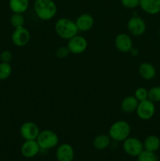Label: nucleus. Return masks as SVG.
Returning <instances> with one entry per match:
<instances>
[{
  "instance_id": "6",
  "label": "nucleus",
  "mask_w": 160,
  "mask_h": 161,
  "mask_svg": "<svg viewBox=\"0 0 160 161\" xmlns=\"http://www.w3.org/2000/svg\"><path fill=\"white\" fill-rule=\"evenodd\" d=\"M122 149L127 155L133 157H137L144 149V145L141 140L130 136L122 142Z\"/></svg>"
},
{
  "instance_id": "28",
  "label": "nucleus",
  "mask_w": 160,
  "mask_h": 161,
  "mask_svg": "<svg viewBox=\"0 0 160 161\" xmlns=\"http://www.w3.org/2000/svg\"><path fill=\"white\" fill-rule=\"evenodd\" d=\"M0 60L1 62L9 63L13 60V53L9 50H3L0 53Z\"/></svg>"
},
{
  "instance_id": "17",
  "label": "nucleus",
  "mask_w": 160,
  "mask_h": 161,
  "mask_svg": "<svg viewBox=\"0 0 160 161\" xmlns=\"http://www.w3.org/2000/svg\"><path fill=\"white\" fill-rule=\"evenodd\" d=\"M140 76L145 80H151L156 75V69L155 66L148 62L141 63L138 68Z\"/></svg>"
},
{
  "instance_id": "25",
  "label": "nucleus",
  "mask_w": 160,
  "mask_h": 161,
  "mask_svg": "<svg viewBox=\"0 0 160 161\" xmlns=\"http://www.w3.org/2000/svg\"><path fill=\"white\" fill-rule=\"evenodd\" d=\"M134 97L137 99L139 102L148 99V91L143 86H140L135 90Z\"/></svg>"
},
{
  "instance_id": "27",
  "label": "nucleus",
  "mask_w": 160,
  "mask_h": 161,
  "mask_svg": "<svg viewBox=\"0 0 160 161\" xmlns=\"http://www.w3.org/2000/svg\"><path fill=\"white\" fill-rule=\"evenodd\" d=\"M121 4L126 9H135L138 7L140 0H120Z\"/></svg>"
},
{
  "instance_id": "14",
  "label": "nucleus",
  "mask_w": 160,
  "mask_h": 161,
  "mask_svg": "<svg viewBox=\"0 0 160 161\" xmlns=\"http://www.w3.org/2000/svg\"><path fill=\"white\" fill-rule=\"evenodd\" d=\"M75 24L78 31L86 32L92 29L94 25V18L89 14H83L77 17Z\"/></svg>"
},
{
  "instance_id": "4",
  "label": "nucleus",
  "mask_w": 160,
  "mask_h": 161,
  "mask_svg": "<svg viewBox=\"0 0 160 161\" xmlns=\"http://www.w3.org/2000/svg\"><path fill=\"white\" fill-rule=\"evenodd\" d=\"M41 150H49L56 147L59 144V137L52 130H43L39 132L36 138Z\"/></svg>"
},
{
  "instance_id": "22",
  "label": "nucleus",
  "mask_w": 160,
  "mask_h": 161,
  "mask_svg": "<svg viewBox=\"0 0 160 161\" xmlns=\"http://www.w3.org/2000/svg\"><path fill=\"white\" fill-rule=\"evenodd\" d=\"M136 157L137 161H158V157L155 153L150 152L145 149H144Z\"/></svg>"
},
{
  "instance_id": "16",
  "label": "nucleus",
  "mask_w": 160,
  "mask_h": 161,
  "mask_svg": "<svg viewBox=\"0 0 160 161\" xmlns=\"http://www.w3.org/2000/svg\"><path fill=\"white\" fill-rule=\"evenodd\" d=\"M138 104H139V102L134 97V95H129L122 99L120 107L123 113L131 114L136 112Z\"/></svg>"
},
{
  "instance_id": "26",
  "label": "nucleus",
  "mask_w": 160,
  "mask_h": 161,
  "mask_svg": "<svg viewBox=\"0 0 160 161\" xmlns=\"http://www.w3.org/2000/svg\"><path fill=\"white\" fill-rule=\"evenodd\" d=\"M71 53L70 50L67 48V46H62V47H60L56 49V52H55V54L57 57L58 58H66L69 56V54Z\"/></svg>"
},
{
  "instance_id": "9",
  "label": "nucleus",
  "mask_w": 160,
  "mask_h": 161,
  "mask_svg": "<svg viewBox=\"0 0 160 161\" xmlns=\"http://www.w3.org/2000/svg\"><path fill=\"white\" fill-rule=\"evenodd\" d=\"M31 39V34L28 28L24 26L15 28L11 36L13 43L18 47H23L28 45Z\"/></svg>"
},
{
  "instance_id": "11",
  "label": "nucleus",
  "mask_w": 160,
  "mask_h": 161,
  "mask_svg": "<svg viewBox=\"0 0 160 161\" xmlns=\"http://www.w3.org/2000/svg\"><path fill=\"white\" fill-rule=\"evenodd\" d=\"M115 47L121 53H130L133 47V39L130 35L126 33L118 34L115 38Z\"/></svg>"
},
{
  "instance_id": "30",
  "label": "nucleus",
  "mask_w": 160,
  "mask_h": 161,
  "mask_svg": "<svg viewBox=\"0 0 160 161\" xmlns=\"http://www.w3.org/2000/svg\"><path fill=\"white\" fill-rule=\"evenodd\" d=\"M158 34H159V36H160V27H159V30H158Z\"/></svg>"
},
{
  "instance_id": "20",
  "label": "nucleus",
  "mask_w": 160,
  "mask_h": 161,
  "mask_svg": "<svg viewBox=\"0 0 160 161\" xmlns=\"http://www.w3.org/2000/svg\"><path fill=\"white\" fill-rule=\"evenodd\" d=\"M144 149L150 152H157L160 148V139L156 135H149L144 139Z\"/></svg>"
},
{
  "instance_id": "1",
  "label": "nucleus",
  "mask_w": 160,
  "mask_h": 161,
  "mask_svg": "<svg viewBox=\"0 0 160 161\" xmlns=\"http://www.w3.org/2000/svg\"><path fill=\"white\" fill-rule=\"evenodd\" d=\"M33 8L38 18L45 21L52 20L57 13V6L54 0H35Z\"/></svg>"
},
{
  "instance_id": "7",
  "label": "nucleus",
  "mask_w": 160,
  "mask_h": 161,
  "mask_svg": "<svg viewBox=\"0 0 160 161\" xmlns=\"http://www.w3.org/2000/svg\"><path fill=\"white\" fill-rule=\"evenodd\" d=\"M136 113L142 120H148L152 119L155 113V103L149 99L140 102L136 108Z\"/></svg>"
},
{
  "instance_id": "12",
  "label": "nucleus",
  "mask_w": 160,
  "mask_h": 161,
  "mask_svg": "<svg viewBox=\"0 0 160 161\" xmlns=\"http://www.w3.org/2000/svg\"><path fill=\"white\" fill-rule=\"evenodd\" d=\"M56 158L57 161H73L75 158V150L72 145L62 143L57 146Z\"/></svg>"
},
{
  "instance_id": "24",
  "label": "nucleus",
  "mask_w": 160,
  "mask_h": 161,
  "mask_svg": "<svg viewBox=\"0 0 160 161\" xmlns=\"http://www.w3.org/2000/svg\"><path fill=\"white\" fill-rule=\"evenodd\" d=\"M148 99L152 102H160V86H155L151 88L148 91Z\"/></svg>"
},
{
  "instance_id": "29",
  "label": "nucleus",
  "mask_w": 160,
  "mask_h": 161,
  "mask_svg": "<svg viewBox=\"0 0 160 161\" xmlns=\"http://www.w3.org/2000/svg\"><path fill=\"white\" fill-rule=\"evenodd\" d=\"M130 54L133 57H137L139 55V50L137 48H132V50L130 51Z\"/></svg>"
},
{
  "instance_id": "31",
  "label": "nucleus",
  "mask_w": 160,
  "mask_h": 161,
  "mask_svg": "<svg viewBox=\"0 0 160 161\" xmlns=\"http://www.w3.org/2000/svg\"><path fill=\"white\" fill-rule=\"evenodd\" d=\"M54 1H56V0H54Z\"/></svg>"
},
{
  "instance_id": "21",
  "label": "nucleus",
  "mask_w": 160,
  "mask_h": 161,
  "mask_svg": "<svg viewBox=\"0 0 160 161\" xmlns=\"http://www.w3.org/2000/svg\"><path fill=\"white\" fill-rule=\"evenodd\" d=\"M12 74V67L9 63H0V80H6Z\"/></svg>"
},
{
  "instance_id": "13",
  "label": "nucleus",
  "mask_w": 160,
  "mask_h": 161,
  "mask_svg": "<svg viewBox=\"0 0 160 161\" xmlns=\"http://www.w3.org/2000/svg\"><path fill=\"white\" fill-rule=\"evenodd\" d=\"M40 150L41 149L36 140H25L20 147V153L25 158L30 159L36 157Z\"/></svg>"
},
{
  "instance_id": "19",
  "label": "nucleus",
  "mask_w": 160,
  "mask_h": 161,
  "mask_svg": "<svg viewBox=\"0 0 160 161\" xmlns=\"http://www.w3.org/2000/svg\"><path fill=\"white\" fill-rule=\"evenodd\" d=\"M111 139L109 135H105V134H100L94 138L93 141V147L97 150H104L109 147V146L111 145Z\"/></svg>"
},
{
  "instance_id": "10",
  "label": "nucleus",
  "mask_w": 160,
  "mask_h": 161,
  "mask_svg": "<svg viewBox=\"0 0 160 161\" xmlns=\"http://www.w3.org/2000/svg\"><path fill=\"white\" fill-rule=\"evenodd\" d=\"M39 132V126L31 121L23 123L20 127V136L24 140H36Z\"/></svg>"
},
{
  "instance_id": "3",
  "label": "nucleus",
  "mask_w": 160,
  "mask_h": 161,
  "mask_svg": "<svg viewBox=\"0 0 160 161\" xmlns=\"http://www.w3.org/2000/svg\"><path fill=\"white\" fill-rule=\"evenodd\" d=\"M131 127L125 120H118L113 123L108 130V135L115 142H123L130 137Z\"/></svg>"
},
{
  "instance_id": "2",
  "label": "nucleus",
  "mask_w": 160,
  "mask_h": 161,
  "mask_svg": "<svg viewBox=\"0 0 160 161\" xmlns=\"http://www.w3.org/2000/svg\"><path fill=\"white\" fill-rule=\"evenodd\" d=\"M54 29L56 35L65 40L72 39L78 33L75 21L67 17H61L58 19L55 23Z\"/></svg>"
},
{
  "instance_id": "18",
  "label": "nucleus",
  "mask_w": 160,
  "mask_h": 161,
  "mask_svg": "<svg viewBox=\"0 0 160 161\" xmlns=\"http://www.w3.org/2000/svg\"><path fill=\"white\" fill-rule=\"evenodd\" d=\"M29 4V0H9V9L13 14H23L28 10Z\"/></svg>"
},
{
  "instance_id": "8",
  "label": "nucleus",
  "mask_w": 160,
  "mask_h": 161,
  "mask_svg": "<svg viewBox=\"0 0 160 161\" xmlns=\"http://www.w3.org/2000/svg\"><path fill=\"white\" fill-rule=\"evenodd\" d=\"M67 47L70 50L71 53L80 54L86 51L87 49V39L84 36H82L78 34L67 40Z\"/></svg>"
},
{
  "instance_id": "15",
  "label": "nucleus",
  "mask_w": 160,
  "mask_h": 161,
  "mask_svg": "<svg viewBox=\"0 0 160 161\" xmlns=\"http://www.w3.org/2000/svg\"><path fill=\"white\" fill-rule=\"evenodd\" d=\"M139 6L144 13L150 15L160 13V0H140Z\"/></svg>"
},
{
  "instance_id": "5",
  "label": "nucleus",
  "mask_w": 160,
  "mask_h": 161,
  "mask_svg": "<svg viewBox=\"0 0 160 161\" xmlns=\"http://www.w3.org/2000/svg\"><path fill=\"white\" fill-rule=\"evenodd\" d=\"M126 28L130 36L140 37L144 34L146 31V22L142 17L139 16H133L128 20Z\"/></svg>"
},
{
  "instance_id": "23",
  "label": "nucleus",
  "mask_w": 160,
  "mask_h": 161,
  "mask_svg": "<svg viewBox=\"0 0 160 161\" xmlns=\"http://www.w3.org/2000/svg\"><path fill=\"white\" fill-rule=\"evenodd\" d=\"M24 17L21 14H13L10 17V24L14 28L24 27Z\"/></svg>"
}]
</instances>
